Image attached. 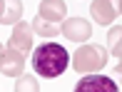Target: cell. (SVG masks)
<instances>
[{
	"label": "cell",
	"mask_w": 122,
	"mask_h": 92,
	"mask_svg": "<svg viewBox=\"0 0 122 92\" xmlns=\"http://www.w3.org/2000/svg\"><path fill=\"white\" fill-rule=\"evenodd\" d=\"M70 67V55L57 42H42L32 52V70L45 80H55Z\"/></svg>",
	"instance_id": "6da1fadb"
},
{
	"label": "cell",
	"mask_w": 122,
	"mask_h": 92,
	"mask_svg": "<svg viewBox=\"0 0 122 92\" xmlns=\"http://www.w3.org/2000/svg\"><path fill=\"white\" fill-rule=\"evenodd\" d=\"M107 55L110 52L105 50L102 45H82L75 50L72 55V67L77 70L80 75H92V72H100V70L107 65Z\"/></svg>",
	"instance_id": "7a4b0ae2"
},
{
	"label": "cell",
	"mask_w": 122,
	"mask_h": 92,
	"mask_svg": "<svg viewBox=\"0 0 122 92\" xmlns=\"http://www.w3.org/2000/svg\"><path fill=\"white\" fill-rule=\"evenodd\" d=\"M75 92H120V87L115 85L112 77L92 72V75H85V77L75 85Z\"/></svg>",
	"instance_id": "3957f363"
},
{
	"label": "cell",
	"mask_w": 122,
	"mask_h": 92,
	"mask_svg": "<svg viewBox=\"0 0 122 92\" xmlns=\"http://www.w3.org/2000/svg\"><path fill=\"white\" fill-rule=\"evenodd\" d=\"M25 70V52H20L18 47H5L3 60H0V72L8 77H20Z\"/></svg>",
	"instance_id": "277c9868"
},
{
	"label": "cell",
	"mask_w": 122,
	"mask_h": 92,
	"mask_svg": "<svg viewBox=\"0 0 122 92\" xmlns=\"http://www.w3.org/2000/svg\"><path fill=\"white\" fill-rule=\"evenodd\" d=\"M62 35L67 37L70 42H82V40H87V37L92 35V28H90V23L82 20V18H67L62 23Z\"/></svg>",
	"instance_id": "5b68a950"
},
{
	"label": "cell",
	"mask_w": 122,
	"mask_h": 92,
	"mask_svg": "<svg viewBox=\"0 0 122 92\" xmlns=\"http://www.w3.org/2000/svg\"><path fill=\"white\" fill-rule=\"evenodd\" d=\"M37 8H40L37 15L50 20V23H55V25H62L67 20V5H65V0H42Z\"/></svg>",
	"instance_id": "8992f818"
},
{
	"label": "cell",
	"mask_w": 122,
	"mask_h": 92,
	"mask_svg": "<svg viewBox=\"0 0 122 92\" xmlns=\"http://www.w3.org/2000/svg\"><path fill=\"white\" fill-rule=\"evenodd\" d=\"M90 13H92V20L97 25H112L115 18L120 15V10H117V5L112 0H95L90 5Z\"/></svg>",
	"instance_id": "52a82bcc"
},
{
	"label": "cell",
	"mask_w": 122,
	"mask_h": 92,
	"mask_svg": "<svg viewBox=\"0 0 122 92\" xmlns=\"http://www.w3.org/2000/svg\"><path fill=\"white\" fill-rule=\"evenodd\" d=\"M32 25H27V23H18V25H13V32H10V42L8 45L10 47H18L20 52H27L32 47Z\"/></svg>",
	"instance_id": "ba28073f"
},
{
	"label": "cell",
	"mask_w": 122,
	"mask_h": 92,
	"mask_svg": "<svg viewBox=\"0 0 122 92\" xmlns=\"http://www.w3.org/2000/svg\"><path fill=\"white\" fill-rule=\"evenodd\" d=\"M23 3L20 0H3V15H0V25H18L23 18Z\"/></svg>",
	"instance_id": "9c48e42d"
},
{
	"label": "cell",
	"mask_w": 122,
	"mask_h": 92,
	"mask_svg": "<svg viewBox=\"0 0 122 92\" xmlns=\"http://www.w3.org/2000/svg\"><path fill=\"white\" fill-rule=\"evenodd\" d=\"M32 32H37L40 37H55L62 32V25H55L50 23V20L40 18V15H35V20H32Z\"/></svg>",
	"instance_id": "30bf717a"
},
{
	"label": "cell",
	"mask_w": 122,
	"mask_h": 92,
	"mask_svg": "<svg viewBox=\"0 0 122 92\" xmlns=\"http://www.w3.org/2000/svg\"><path fill=\"white\" fill-rule=\"evenodd\" d=\"M107 47L117 60H122V28L120 25H112L107 32Z\"/></svg>",
	"instance_id": "8fae6325"
},
{
	"label": "cell",
	"mask_w": 122,
	"mask_h": 92,
	"mask_svg": "<svg viewBox=\"0 0 122 92\" xmlns=\"http://www.w3.org/2000/svg\"><path fill=\"white\" fill-rule=\"evenodd\" d=\"M15 92H40V85H37V77L32 75H20L15 80Z\"/></svg>",
	"instance_id": "7c38bea8"
},
{
	"label": "cell",
	"mask_w": 122,
	"mask_h": 92,
	"mask_svg": "<svg viewBox=\"0 0 122 92\" xmlns=\"http://www.w3.org/2000/svg\"><path fill=\"white\" fill-rule=\"evenodd\" d=\"M115 75H117V77H120V80H122V60H120V62H117V67H115Z\"/></svg>",
	"instance_id": "4fadbf2b"
},
{
	"label": "cell",
	"mask_w": 122,
	"mask_h": 92,
	"mask_svg": "<svg viewBox=\"0 0 122 92\" xmlns=\"http://www.w3.org/2000/svg\"><path fill=\"white\" fill-rule=\"evenodd\" d=\"M3 52H5V47H3V42H0V60H3Z\"/></svg>",
	"instance_id": "5bb4252c"
},
{
	"label": "cell",
	"mask_w": 122,
	"mask_h": 92,
	"mask_svg": "<svg viewBox=\"0 0 122 92\" xmlns=\"http://www.w3.org/2000/svg\"><path fill=\"white\" fill-rule=\"evenodd\" d=\"M117 10H120V13H122V0H120V3H117Z\"/></svg>",
	"instance_id": "9a60e30c"
},
{
	"label": "cell",
	"mask_w": 122,
	"mask_h": 92,
	"mask_svg": "<svg viewBox=\"0 0 122 92\" xmlns=\"http://www.w3.org/2000/svg\"><path fill=\"white\" fill-rule=\"evenodd\" d=\"M0 15H3V0H0Z\"/></svg>",
	"instance_id": "2e32d148"
}]
</instances>
